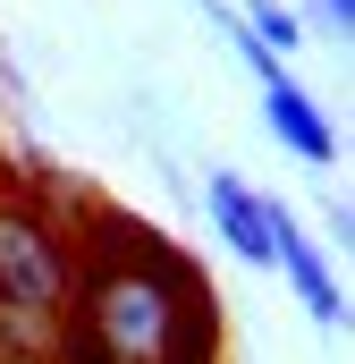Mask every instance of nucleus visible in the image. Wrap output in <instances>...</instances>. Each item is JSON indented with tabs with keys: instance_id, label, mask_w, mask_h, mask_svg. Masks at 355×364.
Here are the masks:
<instances>
[{
	"instance_id": "f03ea898",
	"label": "nucleus",
	"mask_w": 355,
	"mask_h": 364,
	"mask_svg": "<svg viewBox=\"0 0 355 364\" xmlns=\"http://www.w3.org/2000/svg\"><path fill=\"white\" fill-rule=\"evenodd\" d=\"M68 288H77V246H68L34 203H9V195H0V305L60 314Z\"/></svg>"
},
{
	"instance_id": "0eeeda50",
	"label": "nucleus",
	"mask_w": 355,
	"mask_h": 364,
	"mask_svg": "<svg viewBox=\"0 0 355 364\" xmlns=\"http://www.w3.org/2000/svg\"><path fill=\"white\" fill-rule=\"evenodd\" d=\"M246 34H254L263 51H296V17H288L279 0H246Z\"/></svg>"
},
{
	"instance_id": "39448f33",
	"label": "nucleus",
	"mask_w": 355,
	"mask_h": 364,
	"mask_svg": "<svg viewBox=\"0 0 355 364\" xmlns=\"http://www.w3.org/2000/svg\"><path fill=\"white\" fill-rule=\"evenodd\" d=\"M203 203H212L220 237H229L246 263H271V195H254L246 178H229V170H212V178H203Z\"/></svg>"
},
{
	"instance_id": "f257e3e1",
	"label": "nucleus",
	"mask_w": 355,
	"mask_h": 364,
	"mask_svg": "<svg viewBox=\"0 0 355 364\" xmlns=\"http://www.w3.org/2000/svg\"><path fill=\"white\" fill-rule=\"evenodd\" d=\"M77 322H60V364H212V288L161 229L93 212L77 246Z\"/></svg>"
},
{
	"instance_id": "6e6552de",
	"label": "nucleus",
	"mask_w": 355,
	"mask_h": 364,
	"mask_svg": "<svg viewBox=\"0 0 355 364\" xmlns=\"http://www.w3.org/2000/svg\"><path fill=\"white\" fill-rule=\"evenodd\" d=\"M322 17H330V26L347 34V26H355V0H322Z\"/></svg>"
},
{
	"instance_id": "7ed1b4c3",
	"label": "nucleus",
	"mask_w": 355,
	"mask_h": 364,
	"mask_svg": "<svg viewBox=\"0 0 355 364\" xmlns=\"http://www.w3.org/2000/svg\"><path fill=\"white\" fill-rule=\"evenodd\" d=\"M229 34H237V60H246V68H254V85H263V119H271V136H279L296 161L330 170V161H339V136H330V119L313 110V93L296 85V77L279 68V51H263L246 26H229Z\"/></svg>"
},
{
	"instance_id": "20e7f679",
	"label": "nucleus",
	"mask_w": 355,
	"mask_h": 364,
	"mask_svg": "<svg viewBox=\"0 0 355 364\" xmlns=\"http://www.w3.org/2000/svg\"><path fill=\"white\" fill-rule=\"evenodd\" d=\"M271 263L296 279V296H305V314H313L322 331H339V322H347V305H339V279H330V263L313 255V237L288 220V203H271Z\"/></svg>"
},
{
	"instance_id": "423d86ee",
	"label": "nucleus",
	"mask_w": 355,
	"mask_h": 364,
	"mask_svg": "<svg viewBox=\"0 0 355 364\" xmlns=\"http://www.w3.org/2000/svg\"><path fill=\"white\" fill-rule=\"evenodd\" d=\"M0 364H60V314L0 305Z\"/></svg>"
}]
</instances>
